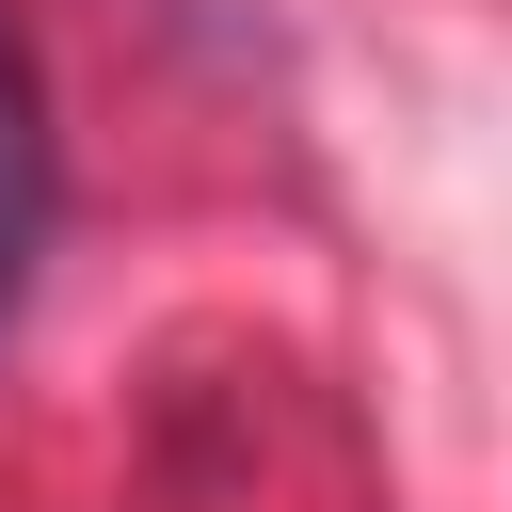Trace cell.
<instances>
[{"instance_id":"1","label":"cell","mask_w":512,"mask_h":512,"mask_svg":"<svg viewBox=\"0 0 512 512\" xmlns=\"http://www.w3.org/2000/svg\"><path fill=\"white\" fill-rule=\"evenodd\" d=\"M48 224H64V128H48V64H32V32L0 0V336H16L32 272H48Z\"/></svg>"}]
</instances>
